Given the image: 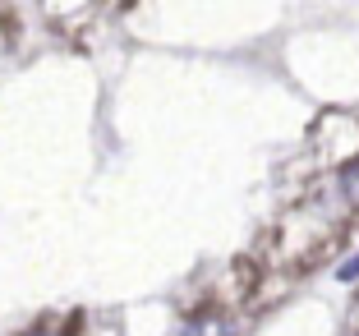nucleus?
Segmentation results:
<instances>
[{"instance_id": "20e7f679", "label": "nucleus", "mask_w": 359, "mask_h": 336, "mask_svg": "<svg viewBox=\"0 0 359 336\" xmlns=\"http://www.w3.org/2000/svg\"><path fill=\"white\" fill-rule=\"evenodd\" d=\"M28 336H60V332H28Z\"/></svg>"}, {"instance_id": "7ed1b4c3", "label": "nucleus", "mask_w": 359, "mask_h": 336, "mask_svg": "<svg viewBox=\"0 0 359 336\" xmlns=\"http://www.w3.org/2000/svg\"><path fill=\"white\" fill-rule=\"evenodd\" d=\"M337 276H341V281H355V276H359V258H355V263H346Z\"/></svg>"}, {"instance_id": "f03ea898", "label": "nucleus", "mask_w": 359, "mask_h": 336, "mask_svg": "<svg viewBox=\"0 0 359 336\" xmlns=\"http://www.w3.org/2000/svg\"><path fill=\"white\" fill-rule=\"evenodd\" d=\"M341 184H346V194H350V199H359V161H355V166H346Z\"/></svg>"}, {"instance_id": "f257e3e1", "label": "nucleus", "mask_w": 359, "mask_h": 336, "mask_svg": "<svg viewBox=\"0 0 359 336\" xmlns=\"http://www.w3.org/2000/svg\"><path fill=\"white\" fill-rule=\"evenodd\" d=\"M184 336H240V327L226 323V318H194L189 327H184Z\"/></svg>"}]
</instances>
